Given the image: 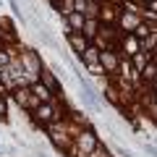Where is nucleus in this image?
I'll list each match as a JSON object with an SVG mask.
<instances>
[{"label":"nucleus","mask_w":157,"mask_h":157,"mask_svg":"<svg viewBox=\"0 0 157 157\" xmlns=\"http://www.w3.org/2000/svg\"><path fill=\"white\" fill-rule=\"evenodd\" d=\"M102 18H105V21H113V18H115L113 8H102Z\"/></svg>","instance_id":"obj_15"},{"label":"nucleus","mask_w":157,"mask_h":157,"mask_svg":"<svg viewBox=\"0 0 157 157\" xmlns=\"http://www.w3.org/2000/svg\"><path fill=\"white\" fill-rule=\"evenodd\" d=\"M55 118H58V115H55V110H52L47 102L37 107V121H39V123H47V126H50V123H55Z\"/></svg>","instance_id":"obj_2"},{"label":"nucleus","mask_w":157,"mask_h":157,"mask_svg":"<svg viewBox=\"0 0 157 157\" xmlns=\"http://www.w3.org/2000/svg\"><path fill=\"white\" fill-rule=\"evenodd\" d=\"M100 66L105 68V71H115V68H118V55L113 50H105L100 55Z\"/></svg>","instance_id":"obj_4"},{"label":"nucleus","mask_w":157,"mask_h":157,"mask_svg":"<svg viewBox=\"0 0 157 157\" xmlns=\"http://www.w3.org/2000/svg\"><path fill=\"white\" fill-rule=\"evenodd\" d=\"M123 26H126V32H131V29L139 26V18H136L134 13H126V16H123Z\"/></svg>","instance_id":"obj_11"},{"label":"nucleus","mask_w":157,"mask_h":157,"mask_svg":"<svg viewBox=\"0 0 157 157\" xmlns=\"http://www.w3.org/2000/svg\"><path fill=\"white\" fill-rule=\"evenodd\" d=\"M3 113H6V102L0 100V115H3Z\"/></svg>","instance_id":"obj_21"},{"label":"nucleus","mask_w":157,"mask_h":157,"mask_svg":"<svg viewBox=\"0 0 157 157\" xmlns=\"http://www.w3.org/2000/svg\"><path fill=\"white\" fill-rule=\"evenodd\" d=\"M147 34H149V29H147V26H141V24H139V26H136V37H147Z\"/></svg>","instance_id":"obj_19"},{"label":"nucleus","mask_w":157,"mask_h":157,"mask_svg":"<svg viewBox=\"0 0 157 157\" xmlns=\"http://www.w3.org/2000/svg\"><path fill=\"white\" fill-rule=\"evenodd\" d=\"M144 152H147L149 157H157V147H155V144H144Z\"/></svg>","instance_id":"obj_16"},{"label":"nucleus","mask_w":157,"mask_h":157,"mask_svg":"<svg viewBox=\"0 0 157 157\" xmlns=\"http://www.w3.org/2000/svg\"><path fill=\"white\" fill-rule=\"evenodd\" d=\"M134 63H136V68H141V71H144V66H147V58L141 55V52H136V55H134Z\"/></svg>","instance_id":"obj_13"},{"label":"nucleus","mask_w":157,"mask_h":157,"mask_svg":"<svg viewBox=\"0 0 157 157\" xmlns=\"http://www.w3.org/2000/svg\"><path fill=\"white\" fill-rule=\"evenodd\" d=\"M68 24H71V29H73V32H78V29H84L86 18H84V13H78V11H71V13H68Z\"/></svg>","instance_id":"obj_7"},{"label":"nucleus","mask_w":157,"mask_h":157,"mask_svg":"<svg viewBox=\"0 0 157 157\" xmlns=\"http://www.w3.org/2000/svg\"><path fill=\"white\" fill-rule=\"evenodd\" d=\"M42 81H45L47 89H58V81H55V76H52L50 71H42Z\"/></svg>","instance_id":"obj_12"},{"label":"nucleus","mask_w":157,"mask_h":157,"mask_svg":"<svg viewBox=\"0 0 157 157\" xmlns=\"http://www.w3.org/2000/svg\"><path fill=\"white\" fill-rule=\"evenodd\" d=\"M84 60H86V66H100V52H97L94 47H86L84 50Z\"/></svg>","instance_id":"obj_9"},{"label":"nucleus","mask_w":157,"mask_h":157,"mask_svg":"<svg viewBox=\"0 0 157 157\" xmlns=\"http://www.w3.org/2000/svg\"><path fill=\"white\" fill-rule=\"evenodd\" d=\"M68 42H71V47H73L76 52H84V50H86V37H81V34H76V32L68 37Z\"/></svg>","instance_id":"obj_8"},{"label":"nucleus","mask_w":157,"mask_h":157,"mask_svg":"<svg viewBox=\"0 0 157 157\" xmlns=\"http://www.w3.org/2000/svg\"><path fill=\"white\" fill-rule=\"evenodd\" d=\"M8 60H11V58H8V52L0 50V68H6V66H8Z\"/></svg>","instance_id":"obj_18"},{"label":"nucleus","mask_w":157,"mask_h":157,"mask_svg":"<svg viewBox=\"0 0 157 157\" xmlns=\"http://www.w3.org/2000/svg\"><path fill=\"white\" fill-rule=\"evenodd\" d=\"M134 3H144V0H134Z\"/></svg>","instance_id":"obj_23"},{"label":"nucleus","mask_w":157,"mask_h":157,"mask_svg":"<svg viewBox=\"0 0 157 157\" xmlns=\"http://www.w3.org/2000/svg\"><path fill=\"white\" fill-rule=\"evenodd\" d=\"M16 100H18V105H26V107H34V105L39 102L29 89H18V92H16Z\"/></svg>","instance_id":"obj_6"},{"label":"nucleus","mask_w":157,"mask_h":157,"mask_svg":"<svg viewBox=\"0 0 157 157\" xmlns=\"http://www.w3.org/2000/svg\"><path fill=\"white\" fill-rule=\"evenodd\" d=\"M89 71L94 73V76H100V73H102V66H89Z\"/></svg>","instance_id":"obj_20"},{"label":"nucleus","mask_w":157,"mask_h":157,"mask_svg":"<svg viewBox=\"0 0 157 157\" xmlns=\"http://www.w3.org/2000/svg\"><path fill=\"white\" fill-rule=\"evenodd\" d=\"M84 29H86V37H94V34H97V32H94L97 24H94V21H86V24H84Z\"/></svg>","instance_id":"obj_14"},{"label":"nucleus","mask_w":157,"mask_h":157,"mask_svg":"<svg viewBox=\"0 0 157 157\" xmlns=\"http://www.w3.org/2000/svg\"><path fill=\"white\" fill-rule=\"evenodd\" d=\"M32 94L37 97V100H42V102L50 100V89H47V86H42V84H34V86H32Z\"/></svg>","instance_id":"obj_10"},{"label":"nucleus","mask_w":157,"mask_h":157,"mask_svg":"<svg viewBox=\"0 0 157 157\" xmlns=\"http://www.w3.org/2000/svg\"><path fill=\"white\" fill-rule=\"evenodd\" d=\"M50 136H52V144L55 147H68V136L63 134L60 123H50Z\"/></svg>","instance_id":"obj_3"},{"label":"nucleus","mask_w":157,"mask_h":157,"mask_svg":"<svg viewBox=\"0 0 157 157\" xmlns=\"http://www.w3.org/2000/svg\"><path fill=\"white\" fill-rule=\"evenodd\" d=\"M24 63H26L29 68V76H37V73H42V68H39V60L34 52H24Z\"/></svg>","instance_id":"obj_5"},{"label":"nucleus","mask_w":157,"mask_h":157,"mask_svg":"<svg viewBox=\"0 0 157 157\" xmlns=\"http://www.w3.org/2000/svg\"><path fill=\"white\" fill-rule=\"evenodd\" d=\"M78 149L84 152V155L97 152V136L94 134H81V136H78Z\"/></svg>","instance_id":"obj_1"},{"label":"nucleus","mask_w":157,"mask_h":157,"mask_svg":"<svg viewBox=\"0 0 157 157\" xmlns=\"http://www.w3.org/2000/svg\"><path fill=\"white\" fill-rule=\"evenodd\" d=\"M136 47H139V45H136V37H128V50H131V55H136Z\"/></svg>","instance_id":"obj_17"},{"label":"nucleus","mask_w":157,"mask_h":157,"mask_svg":"<svg viewBox=\"0 0 157 157\" xmlns=\"http://www.w3.org/2000/svg\"><path fill=\"white\" fill-rule=\"evenodd\" d=\"M152 11H155V13H157V0H152Z\"/></svg>","instance_id":"obj_22"}]
</instances>
